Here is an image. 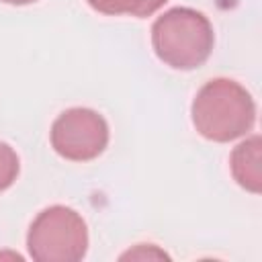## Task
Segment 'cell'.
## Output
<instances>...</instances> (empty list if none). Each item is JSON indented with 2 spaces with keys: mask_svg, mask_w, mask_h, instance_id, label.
<instances>
[{
  "mask_svg": "<svg viewBox=\"0 0 262 262\" xmlns=\"http://www.w3.org/2000/svg\"><path fill=\"white\" fill-rule=\"evenodd\" d=\"M51 147L66 160L90 162L108 145V125L104 117L86 106L63 111L51 125Z\"/></svg>",
  "mask_w": 262,
  "mask_h": 262,
  "instance_id": "4",
  "label": "cell"
},
{
  "mask_svg": "<svg viewBox=\"0 0 262 262\" xmlns=\"http://www.w3.org/2000/svg\"><path fill=\"white\" fill-rule=\"evenodd\" d=\"M18 170H20V162L16 151L8 143L0 141V192H4L14 184Z\"/></svg>",
  "mask_w": 262,
  "mask_h": 262,
  "instance_id": "7",
  "label": "cell"
},
{
  "mask_svg": "<svg viewBox=\"0 0 262 262\" xmlns=\"http://www.w3.org/2000/svg\"><path fill=\"white\" fill-rule=\"evenodd\" d=\"M215 45L209 18L188 6H174L151 25V47L160 61L174 70L201 68Z\"/></svg>",
  "mask_w": 262,
  "mask_h": 262,
  "instance_id": "2",
  "label": "cell"
},
{
  "mask_svg": "<svg viewBox=\"0 0 262 262\" xmlns=\"http://www.w3.org/2000/svg\"><path fill=\"white\" fill-rule=\"evenodd\" d=\"M27 250L37 262H78L88 250L86 221L66 205H51L33 219Z\"/></svg>",
  "mask_w": 262,
  "mask_h": 262,
  "instance_id": "3",
  "label": "cell"
},
{
  "mask_svg": "<svg viewBox=\"0 0 262 262\" xmlns=\"http://www.w3.org/2000/svg\"><path fill=\"white\" fill-rule=\"evenodd\" d=\"M260 151L262 139L260 135H252L233 147L229 156V166L233 180L246 188L248 192L258 194L262 190V170H260Z\"/></svg>",
  "mask_w": 262,
  "mask_h": 262,
  "instance_id": "5",
  "label": "cell"
},
{
  "mask_svg": "<svg viewBox=\"0 0 262 262\" xmlns=\"http://www.w3.org/2000/svg\"><path fill=\"white\" fill-rule=\"evenodd\" d=\"M90 8H94L100 14L108 16H119V14H129V16H149L156 10H160L168 0H86Z\"/></svg>",
  "mask_w": 262,
  "mask_h": 262,
  "instance_id": "6",
  "label": "cell"
},
{
  "mask_svg": "<svg viewBox=\"0 0 262 262\" xmlns=\"http://www.w3.org/2000/svg\"><path fill=\"white\" fill-rule=\"evenodd\" d=\"M192 125L209 141L227 143L244 137L256 123V102L235 80L213 78L201 86L190 106Z\"/></svg>",
  "mask_w": 262,
  "mask_h": 262,
  "instance_id": "1",
  "label": "cell"
},
{
  "mask_svg": "<svg viewBox=\"0 0 262 262\" xmlns=\"http://www.w3.org/2000/svg\"><path fill=\"white\" fill-rule=\"evenodd\" d=\"M0 2L12 4V6H25V4H33V2H37V0H0Z\"/></svg>",
  "mask_w": 262,
  "mask_h": 262,
  "instance_id": "8",
  "label": "cell"
}]
</instances>
